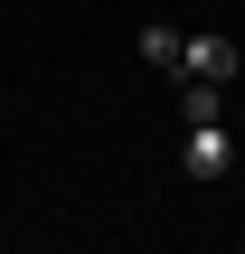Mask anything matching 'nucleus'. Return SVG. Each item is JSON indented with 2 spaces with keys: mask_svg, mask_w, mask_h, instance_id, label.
Segmentation results:
<instances>
[{
  "mask_svg": "<svg viewBox=\"0 0 245 254\" xmlns=\"http://www.w3.org/2000/svg\"><path fill=\"white\" fill-rule=\"evenodd\" d=\"M179 113H189V123H227V85H208V75H179Z\"/></svg>",
  "mask_w": 245,
  "mask_h": 254,
  "instance_id": "3",
  "label": "nucleus"
},
{
  "mask_svg": "<svg viewBox=\"0 0 245 254\" xmlns=\"http://www.w3.org/2000/svg\"><path fill=\"white\" fill-rule=\"evenodd\" d=\"M142 57H151V66H170V75H179V57H189V38H179V28H142Z\"/></svg>",
  "mask_w": 245,
  "mask_h": 254,
  "instance_id": "4",
  "label": "nucleus"
},
{
  "mask_svg": "<svg viewBox=\"0 0 245 254\" xmlns=\"http://www.w3.org/2000/svg\"><path fill=\"white\" fill-rule=\"evenodd\" d=\"M179 160H189V179H227L236 170V132L227 123H189V151Z\"/></svg>",
  "mask_w": 245,
  "mask_h": 254,
  "instance_id": "1",
  "label": "nucleus"
},
{
  "mask_svg": "<svg viewBox=\"0 0 245 254\" xmlns=\"http://www.w3.org/2000/svg\"><path fill=\"white\" fill-rule=\"evenodd\" d=\"M179 75H208V85H227V75H236V38H189Z\"/></svg>",
  "mask_w": 245,
  "mask_h": 254,
  "instance_id": "2",
  "label": "nucleus"
}]
</instances>
